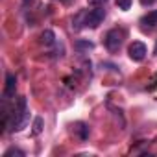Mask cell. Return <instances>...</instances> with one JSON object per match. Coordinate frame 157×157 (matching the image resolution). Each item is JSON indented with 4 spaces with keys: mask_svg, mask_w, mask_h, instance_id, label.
<instances>
[{
    "mask_svg": "<svg viewBox=\"0 0 157 157\" xmlns=\"http://www.w3.org/2000/svg\"><path fill=\"white\" fill-rule=\"evenodd\" d=\"M28 118H30V113H28V107H26V98H24V96H19L17 104H15L13 109L10 111V124H8V129H10V131H21V129L28 124Z\"/></svg>",
    "mask_w": 157,
    "mask_h": 157,
    "instance_id": "cell-1",
    "label": "cell"
},
{
    "mask_svg": "<svg viewBox=\"0 0 157 157\" xmlns=\"http://www.w3.org/2000/svg\"><path fill=\"white\" fill-rule=\"evenodd\" d=\"M105 19V10L96 6L94 10H83V28H98Z\"/></svg>",
    "mask_w": 157,
    "mask_h": 157,
    "instance_id": "cell-2",
    "label": "cell"
},
{
    "mask_svg": "<svg viewBox=\"0 0 157 157\" xmlns=\"http://www.w3.org/2000/svg\"><path fill=\"white\" fill-rule=\"evenodd\" d=\"M124 37H126V33H124L122 28H113V30H109V32L105 33L104 44H105V48H107L109 52H117V50L122 46Z\"/></svg>",
    "mask_w": 157,
    "mask_h": 157,
    "instance_id": "cell-3",
    "label": "cell"
},
{
    "mask_svg": "<svg viewBox=\"0 0 157 157\" xmlns=\"http://www.w3.org/2000/svg\"><path fill=\"white\" fill-rule=\"evenodd\" d=\"M128 54H129V57L133 59V61H142L144 57H146V54H148V50H146V44L144 43H140V41H133L131 44H129V48H128Z\"/></svg>",
    "mask_w": 157,
    "mask_h": 157,
    "instance_id": "cell-4",
    "label": "cell"
},
{
    "mask_svg": "<svg viewBox=\"0 0 157 157\" xmlns=\"http://www.w3.org/2000/svg\"><path fill=\"white\" fill-rule=\"evenodd\" d=\"M15 89H17V78L15 74H6V87L2 93V100H10L15 96Z\"/></svg>",
    "mask_w": 157,
    "mask_h": 157,
    "instance_id": "cell-5",
    "label": "cell"
},
{
    "mask_svg": "<svg viewBox=\"0 0 157 157\" xmlns=\"http://www.w3.org/2000/svg\"><path fill=\"white\" fill-rule=\"evenodd\" d=\"M157 26V10L153 11H148L142 19H140V28L142 30H151Z\"/></svg>",
    "mask_w": 157,
    "mask_h": 157,
    "instance_id": "cell-6",
    "label": "cell"
},
{
    "mask_svg": "<svg viewBox=\"0 0 157 157\" xmlns=\"http://www.w3.org/2000/svg\"><path fill=\"white\" fill-rule=\"evenodd\" d=\"M72 133H76L80 140H87L89 139V126L83 124V122H76L72 126Z\"/></svg>",
    "mask_w": 157,
    "mask_h": 157,
    "instance_id": "cell-7",
    "label": "cell"
},
{
    "mask_svg": "<svg viewBox=\"0 0 157 157\" xmlns=\"http://www.w3.org/2000/svg\"><path fill=\"white\" fill-rule=\"evenodd\" d=\"M74 48L78 52H89V50L94 48V43L89 41V39H78V41H74Z\"/></svg>",
    "mask_w": 157,
    "mask_h": 157,
    "instance_id": "cell-8",
    "label": "cell"
},
{
    "mask_svg": "<svg viewBox=\"0 0 157 157\" xmlns=\"http://www.w3.org/2000/svg\"><path fill=\"white\" fill-rule=\"evenodd\" d=\"M41 43H43L44 46H54V44H56V33H54L52 30H44V32L41 33Z\"/></svg>",
    "mask_w": 157,
    "mask_h": 157,
    "instance_id": "cell-9",
    "label": "cell"
},
{
    "mask_svg": "<svg viewBox=\"0 0 157 157\" xmlns=\"http://www.w3.org/2000/svg\"><path fill=\"white\" fill-rule=\"evenodd\" d=\"M41 131H43V117H35L33 118V129H32V133L33 135H41Z\"/></svg>",
    "mask_w": 157,
    "mask_h": 157,
    "instance_id": "cell-10",
    "label": "cell"
},
{
    "mask_svg": "<svg viewBox=\"0 0 157 157\" xmlns=\"http://www.w3.org/2000/svg\"><path fill=\"white\" fill-rule=\"evenodd\" d=\"M13 155H17V157H24L26 153H24L22 150H19V148H10V150L4 151V157H13Z\"/></svg>",
    "mask_w": 157,
    "mask_h": 157,
    "instance_id": "cell-11",
    "label": "cell"
},
{
    "mask_svg": "<svg viewBox=\"0 0 157 157\" xmlns=\"http://www.w3.org/2000/svg\"><path fill=\"white\" fill-rule=\"evenodd\" d=\"M117 6H118V10H122V11H128V10L131 8V0H117Z\"/></svg>",
    "mask_w": 157,
    "mask_h": 157,
    "instance_id": "cell-12",
    "label": "cell"
},
{
    "mask_svg": "<svg viewBox=\"0 0 157 157\" xmlns=\"http://www.w3.org/2000/svg\"><path fill=\"white\" fill-rule=\"evenodd\" d=\"M102 67H104V68H109V70H117V68H118L117 65H113V63H107V61H104V63H102Z\"/></svg>",
    "mask_w": 157,
    "mask_h": 157,
    "instance_id": "cell-13",
    "label": "cell"
},
{
    "mask_svg": "<svg viewBox=\"0 0 157 157\" xmlns=\"http://www.w3.org/2000/svg\"><path fill=\"white\" fill-rule=\"evenodd\" d=\"M87 2H89L91 6H102V4L107 2V0H87Z\"/></svg>",
    "mask_w": 157,
    "mask_h": 157,
    "instance_id": "cell-14",
    "label": "cell"
},
{
    "mask_svg": "<svg viewBox=\"0 0 157 157\" xmlns=\"http://www.w3.org/2000/svg\"><path fill=\"white\" fill-rule=\"evenodd\" d=\"M153 2H155V0H140V4H142V6H151Z\"/></svg>",
    "mask_w": 157,
    "mask_h": 157,
    "instance_id": "cell-15",
    "label": "cell"
},
{
    "mask_svg": "<svg viewBox=\"0 0 157 157\" xmlns=\"http://www.w3.org/2000/svg\"><path fill=\"white\" fill-rule=\"evenodd\" d=\"M61 2H63V4H70V2H72V0H61Z\"/></svg>",
    "mask_w": 157,
    "mask_h": 157,
    "instance_id": "cell-16",
    "label": "cell"
},
{
    "mask_svg": "<svg viewBox=\"0 0 157 157\" xmlns=\"http://www.w3.org/2000/svg\"><path fill=\"white\" fill-rule=\"evenodd\" d=\"M155 56H157V43H155Z\"/></svg>",
    "mask_w": 157,
    "mask_h": 157,
    "instance_id": "cell-17",
    "label": "cell"
},
{
    "mask_svg": "<svg viewBox=\"0 0 157 157\" xmlns=\"http://www.w3.org/2000/svg\"><path fill=\"white\" fill-rule=\"evenodd\" d=\"M24 2H30V0H24Z\"/></svg>",
    "mask_w": 157,
    "mask_h": 157,
    "instance_id": "cell-18",
    "label": "cell"
}]
</instances>
